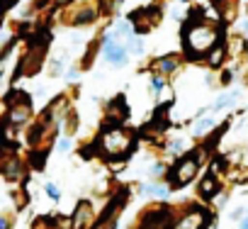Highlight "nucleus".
<instances>
[{"label":"nucleus","instance_id":"obj_1","mask_svg":"<svg viewBox=\"0 0 248 229\" xmlns=\"http://www.w3.org/2000/svg\"><path fill=\"white\" fill-rule=\"evenodd\" d=\"M217 42H219V34H217L214 27L195 25V27L187 30V47H190V51H195V54H204V51H209Z\"/></svg>","mask_w":248,"mask_h":229},{"label":"nucleus","instance_id":"obj_2","mask_svg":"<svg viewBox=\"0 0 248 229\" xmlns=\"http://www.w3.org/2000/svg\"><path fill=\"white\" fill-rule=\"evenodd\" d=\"M132 147V139L127 132H122V130H107L102 134V149L107 154H124Z\"/></svg>","mask_w":248,"mask_h":229},{"label":"nucleus","instance_id":"obj_3","mask_svg":"<svg viewBox=\"0 0 248 229\" xmlns=\"http://www.w3.org/2000/svg\"><path fill=\"white\" fill-rule=\"evenodd\" d=\"M195 171H197V161H195V159H185V161L178 166V171H175V176H173V183H175V185H185L187 180H192Z\"/></svg>","mask_w":248,"mask_h":229},{"label":"nucleus","instance_id":"obj_4","mask_svg":"<svg viewBox=\"0 0 248 229\" xmlns=\"http://www.w3.org/2000/svg\"><path fill=\"white\" fill-rule=\"evenodd\" d=\"M204 224H207V214H204L202 210H192V212H187V214L178 222L175 229H202Z\"/></svg>","mask_w":248,"mask_h":229},{"label":"nucleus","instance_id":"obj_5","mask_svg":"<svg viewBox=\"0 0 248 229\" xmlns=\"http://www.w3.org/2000/svg\"><path fill=\"white\" fill-rule=\"evenodd\" d=\"M105 51H107V61H109V64H117V66L127 64V51H124L122 47H114V44H112V37L105 39Z\"/></svg>","mask_w":248,"mask_h":229},{"label":"nucleus","instance_id":"obj_6","mask_svg":"<svg viewBox=\"0 0 248 229\" xmlns=\"http://www.w3.org/2000/svg\"><path fill=\"white\" fill-rule=\"evenodd\" d=\"M90 217V205L88 202H80L78 205V210H76V227L80 229L83 224H85V219Z\"/></svg>","mask_w":248,"mask_h":229},{"label":"nucleus","instance_id":"obj_7","mask_svg":"<svg viewBox=\"0 0 248 229\" xmlns=\"http://www.w3.org/2000/svg\"><path fill=\"white\" fill-rule=\"evenodd\" d=\"M214 127V117H204V120H200L197 125H195V137H202L207 130H212Z\"/></svg>","mask_w":248,"mask_h":229},{"label":"nucleus","instance_id":"obj_8","mask_svg":"<svg viewBox=\"0 0 248 229\" xmlns=\"http://www.w3.org/2000/svg\"><path fill=\"white\" fill-rule=\"evenodd\" d=\"M236 98H238V93H229V95H221L217 102H214V110H221V107H226V105H231V102H236Z\"/></svg>","mask_w":248,"mask_h":229},{"label":"nucleus","instance_id":"obj_9","mask_svg":"<svg viewBox=\"0 0 248 229\" xmlns=\"http://www.w3.org/2000/svg\"><path fill=\"white\" fill-rule=\"evenodd\" d=\"M175 66H178V64H175V59H163V61H158V64H156V68H158V71H163V73L175 71Z\"/></svg>","mask_w":248,"mask_h":229},{"label":"nucleus","instance_id":"obj_10","mask_svg":"<svg viewBox=\"0 0 248 229\" xmlns=\"http://www.w3.org/2000/svg\"><path fill=\"white\" fill-rule=\"evenodd\" d=\"M144 190H146L149 195H158V197H166V195H168V190H166L163 185H146Z\"/></svg>","mask_w":248,"mask_h":229},{"label":"nucleus","instance_id":"obj_11","mask_svg":"<svg viewBox=\"0 0 248 229\" xmlns=\"http://www.w3.org/2000/svg\"><path fill=\"white\" fill-rule=\"evenodd\" d=\"M212 188H214V176H207V178L202 180V193H204V195H212Z\"/></svg>","mask_w":248,"mask_h":229},{"label":"nucleus","instance_id":"obj_12","mask_svg":"<svg viewBox=\"0 0 248 229\" xmlns=\"http://www.w3.org/2000/svg\"><path fill=\"white\" fill-rule=\"evenodd\" d=\"M129 49H132V51H137V54H141V51H144V44H141V39L132 37V39H129Z\"/></svg>","mask_w":248,"mask_h":229},{"label":"nucleus","instance_id":"obj_13","mask_svg":"<svg viewBox=\"0 0 248 229\" xmlns=\"http://www.w3.org/2000/svg\"><path fill=\"white\" fill-rule=\"evenodd\" d=\"M46 193H49V197H51V200H59V195H61V193H59V188H54V185H46Z\"/></svg>","mask_w":248,"mask_h":229},{"label":"nucleus","instance_id":"obj_14","mask_svg":"<svg viewBox=\"0 0 248 229\" xmlns=\"http://www.w3.org/2000/svg\"><path fill=\"white\" fill-rule=\"evenodd\" d=\"M151 88L158 93V90H163V81L161 78H151Z\"/></svg>","mask_w":248,"mask_h":229},{"label":"nucleus","instance_id":"obj_15","mask_svg":"<svg viewBox=\"0 0 248 229\" xmlns=\"http://www.w3.org/2000/svg\"><path fill=\"white\" fill-rule=\"evenodd\" d=\"M129 32V22H122V25H117V34H127Z\"/></svg>","mask_w":248,"mask_h":229},{"label":"nucleus","instance_id":"obj_16","mask_svg":"<svg viewBox=\"0 0 248 229\" xmlns=\"http://www.w3.org/2000/svg\"><path fill=\"white\" fill-rule=\"evenodd\" d=\"M59 149H61V151H68V149H71V139H61V142H59Z\"/></svg>","mask_w":248,"mask_h":229},{"label":"nucleus","instance_id":"obj_17","mask_svg":"<svg viewBox=\"0 0 248 229\" xmlns=\"http://www.w3.org/2000/svg\"><path fill=\"white\" fill-rule=\"evenodd\" d=\"M161 173H163V166H161V164L151 166V176H161Z\"/></svg>","mask_w":248,"mask_h":229},{"label":"nucleus","instance_id":"obj_18","mask_svg":"<svg viewBox=\"0 0 248 229\" xmlns=\"http://www.w3.org/2000/svg\"><path fill=\"white\" fill-rule=\"evenodd\" d=\"M241 214H243V210H236V212H231V217H233V219H241Z\"/></svg>","mask_w":248,"mask_h":229},{"label":"nucleus","instance_id":"obj_19","mask_svg":"<svg viewBox=\"0 0 248 229\" xmlns=\"http://www.w3.org/2000/svg\"><path fill=\"white\" fill-rule=\"evenodd\" d=\"M241 229H248V217L243 219V224H241Z\"/></svg>","mask_w":248,"mask_h":229}]
</instances>
